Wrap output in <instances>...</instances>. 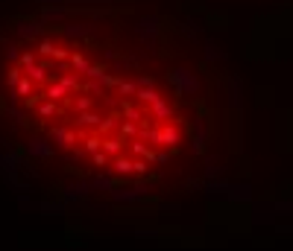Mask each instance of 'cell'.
Segmentation results:
<instances>
[{
    "label": "cell",
    "instance_id": "6da1fadb",
    "mask_svg": "<svg viewBox=\"0 0 293 251\" xmlns=\"http://www.w3.org/2000/svg\"><path fill=\"white\" fill-rule=\"evenodd\" d=\"M0 120L35 152L129 178L170 164L188 137L176 76L132 32L59 12L0 23Z\"/></svg>",
    "mask_w": 293,
    "mask_h": 251
}]
</instances>
